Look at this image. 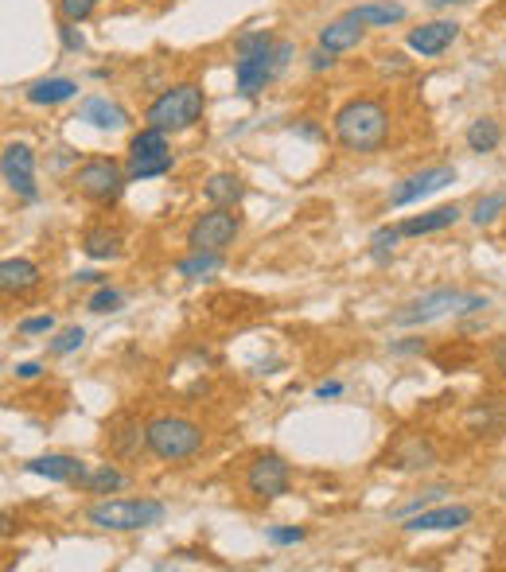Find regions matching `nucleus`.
<instances>
[{
	"label": "nucleus",
	"instance_id": "obj_1",
	"mask_svg": "<svg viewBox=\"0 0 506 572\" xmlns=\"http://www.w3.org/2000/svg\"><path fill=\"white\" fill-rule=\"evenodd\" d=\"M331 133L343 152H378L390 137V109L378 98H351L335 109L331 117Z\"/></svg>",
	"mask_w": 506,
	"mask_h": 572
},
{
	"label": "nucleus",
	"instance_id": "obj_2",
	"mask_svg": "<svg viewBox=\"0 0 506 572\" xmlns=\"http://www.w3.org/2000/svg\"><path fill=\"white\" fill-rule=\"evenodd\" d=\"M491 300L479 292H464V288H429L413 300H405L398 312L390 316L394 327H429V323L444 320V316H471L483 312Z\"/></svg>",
	"mask_w": 506,
	"mask_h": 572
},
{
	"label": "nucleus",
	"instance_id": "obj_3",
	"mask_svg": "<svg viewBox=\"0 0 506 572\" xmlns=\"http://www.w3.org/2000/svg\"><path fill=\"white\" fill-rule=\"evenodd\" d=\"M168 518V506L160 499H102L86 510V522L94 530H109V534H137V530H152Z\"/></svg>",
	"mask_w": 506,
	"mask_h": 572
},
{
	"label": "nucleus",
	"instance_id": "obj_4",
	"mask_svg": "<svg viewBox=\"0 0 506 572\" xmlns=\"http://www.w3.org/2000/svg\"><path fill=\"white\" fill-rule=\"evenodd\" d=\"M203 448V425L180 413H164L148 421V452L160 464H183Z\"/></svg>",
	"mask_w": 506,
	"mask_h": 572
},
{
	"label": "nucleus",
	"instance_id": "obj_5",
	"mask_svg": "<svg viewBox=\"0 0 506 572\" xmlns=\"http://www.w3.org/2000/svg\"><path fill=\"white\" fill-rule=\"evenodd\" d=\"M203 109H207L203 86L199 82H176L145 109V121L156 125V129H164V133H183V129L199 125Z\"/></svg>",
	"mask_w": 506,
	"mask_h": 572
},
{
	"label": "nucleus",
	"instance_id": "obj_6",
	"mask_svg": "<svg viewBox=\"0 0 506 572\" xmlns=\"http://www.w3.org/2000/svg\"><path fill=\"white\" fill-rule=\"evenodd\" d=\"M129 187V172L113 156H90L74 172V191L98 207H113Z\"/></svg>",
	"mask_w": 506,
	"mask_h": 572
},
{
	"label": "nucleus",
	"instance_id": "obj_7",
	"mask_svg": "<svg viewBox=\"0 0 506 572\" xmlns=\"http://www.w3.org/2000/svg\"><path fill=\"white\" fill-rule=\"evenodd\" d=\"M289 59H292V43H285V39H277V47H269V51L238 55V63H234V86H238V94L242 98H257L277 74L289 67Z\"/></svg>",
	"mask_w": 506,
	"mask_h": 572
},
{
	"label": "nucleus",
	"instance_id": "obj_8",
	"mask_svg": "<svg viewBox=\"0 0 506 572\" xmlns=\"http://www.w3.org/2000/svg\"><path fill=\"white\" fill-rule=\"evenodd\" d=\"M242 234V218L234 215V207H211L187 226V250H211L226 253Z\"/></svg>",
	"mask_w": 506,
	"mask_h": 572
},
{
	"label": "nucleus",
	"instance_id": "obj_9",
	"mask_svg": "<svg viewBox=\"0 0 506 572\" xmlns=\"http://www.w3.org/2000/svg\"><path fill=\"white\" fill-rule=\"evenodd\" d=\"M292 487V464L277 452H261L250 467H246V491L257 502H277L289 495Z\"/></svg>",
	"mask_w": 506,
	"mask_h": 572
},
{
	"label": "nucleus",
	"instance_id": "obj_10",
	"mask_svg": "<svg viewBox=\"0 0 506 572\" xmlns=\"http://www.w3.org/2000/svg\"><path fill=\"white\" fill-rule=\"evenodd\" d=\"M0 176H4V187L12 191V195H20V199H39V187H36V152H32V144L24 141H12L4 144V152H0Z\"/></svg>",
	"mask_w": 506,
	"mask_h": 572
},
{
	"label": "nucleus",
	"instance_id": "obj_11",
	"mask_svg": "<svg viewBox=\"0 0 506 572\" xmlns=\"http://www.w3.org/2000/svg\"><path fill=\"white\" fill-rule=\"evenodd\" d=\"M106 448L113 460H133L148 452V425H141L133 413H117L106 421Z\"/></svg>",
	"mask_w": 506,
	"mask_h": 572
},
{
	"label": "nucleus",
	"instance_id": "obj_12",
	"mask_svg": "<svg viewBox=\"0 0 506 572\" xmlns=\"http://www.w3.org/2000/svg\"><path fill=\"white\" fill-rule=\"evenodd\" d=\"M448 183H456V168H448V164L413 172V176H405L398 187L390 191V207H413V203H421L425 195H433V191L448 187Z\"/></svg>",
	"mask_w": 506,
	"mask_h": 572
},
{
	"label": "nucleus",
	"instance_id": "obj_13",
	"mask_svg": "<svg viewBox=\"0 0 506 572\" xmlns=\"http://www.w3.org/2000/svg\"><path fill=\"white\" fill-rule=\"evenodd\" d=\"M471 506L464 502H436L429 510H421V514H413V518H405V526L401 530H409V534H433V530H464L471 526Z\"/></svg>",
	"mask_w": 506,
	"mask_h": 572
},
{
	"label": "nucleus",
	"instance_id": "obj_14",
	"mask_svg": "<svg viewBox=\"0 0 506 572\" xmlns=\"http://www.w3.org/2000/svg\"><path fill=\"white\" fill-rule=\"evenodd\" d=\"M436 464V448L429 436L421 432H405L390 444L386 452V464L382 467H394V471H417V467H433Z\"/></svg>",
	"mask_w": 506,
	"mask_h": 572
},
{
	"label": "nucleus",
	"instance_id": "obj_15",
	"mask_svg": "<svg viewBox=\"0 0 506 572\" xmlns=\"http://www.w3.org/2000/svg\"><path fill=\"white\" fill-rule=\"evenodd\" d=\"M456 36H460V24H456V20H429V24H421V28H409L405 47L417 51L421 59H436V55H444V51L456 43Z\"/></svg>",
	"mask_w": 506,
	"mask_h": 572
},
{
	"label": "nucleus",
	"instance_id": "obj_16",
	"mask_svg": "<svg viewBox=\"0 0 506 572\" xmlns=\"http://www.w3.org/2000/svg\"><path fill=\"white\" fill-rule=\"evenodd\" d=\"M39 281H43V273L32 257H4L0 261V288L8 296H28L39 288Z\"/></svg>",
	"mask_w": 506,
	"mask_h": 572
},
{
	"label": "nucleus",
	"instance_id": "obj_17",
	"mask_svg": "<svg viewBox=\"0 0 506 572\" xmlns=\"http://www.w3.org/2000/svg\"><path fill=\"white\" fill-rule=\"evenodd\" d=\"M28 475H39V479H51V483H74L86 464L78 460V456H63V452H51V456H36V460H28L24 464Z\"/></svg>",
	"mask_w": 506,
	"mask_h": 572
},
{
	"label": "nucleus",
	"instance_id": "obj_18",
	"mask_svg": "<svg viewBox=\"0 0 506 572\" xmlns=\"http://www.w3.org/2000/svg\"><path fill=\"white\" fill-rule=\"evenodd\" d=\"M78 121H86V125H94V129H106V133H117V129H125L129 125V113L117 106V102H109V98H86L82 106H78Z\"/></svg>",
	"mask_w": 506,
	"mask_h": 572
},
{
	"label": "nucleus",
	"instance_id": "obj_19",
	"mask_svg": "<svg viewBox=\"0 0 506 572\" xmlns=\"http://www.w3.org/2000/svg\"><path fill=\"white\" fill-rule=\"evenodd\" d=\"M460 207L456 203H444V207H433V211H425V215H413L401 222V234L405 238H421V234H436V230H448V226H456L460 222Z\"/></svg>",
	"mask_w": 506,
	"mask_h": 572
},
{
	"label": "nucleus",
	"instance_id": "obj_20",
	"mask_svg": "<svg viewBox=\"0 0 506 572\" xmlns=\"http://www.w3.org/2000/svg\"><path fill=\"white\" fill-rule=\"evenodd\" d=\"M74 487L86 491V495H117L125 487V471L113 464H86V471L74 479Z\"/></svg>",
	"mask_w": 506,
	"mask_h": 572
},
{
	"label": "nucleus",
	"instance_id": "obj_21",
	"mask_svg": "<svg viewBox=\"0 0 506 572\" xmlns=\"http://www.w3.org/2000/svg\"><path fill=\"white\" fill-rule=\"evenodd\" d=\"M347 16L359 20L362 28H390V24L405 20V4H398V0H366V4H355Z\"/></svg>",
	"mask_w": 506,
	"mask_h": 572
},
{
	"label": "nucleus",
	"instance_id": "obj_22",
	"mask_svg": "<svg viewBox=\"0 0 506 572\" xmlns=\"http://www.w3.org/2000/svg\"><path fill=\"white\" fill-rule=\"evenodd\" d=\"M82 253H86L90 261H117V257L125 253V238H121V230L90 226V230L82 234Z\"/></svg>",
	"mask_w": 506,
	"mask_h": 572
},
{
	"label": "nucleus",
	"instance_id": "obj_23",
	"mask_svg": "<svg viewBox=\"0 0 506 572\" xmlns=\"http://www.w3.org/2000/svg\"><path fill=\"white\" fill-rule=\"evenodd\" d=\"M203 199L211 207H238L246 199V183L234 176V172H215V176L203 183Z\"/></svg>",
	"mask_w": 506,
	"mask_h": 572
},
{
	"label": "nucleus",
	"instance_id": "obj_24",
	"mask_svg": "<svg viewBox=\"0 0 506 572\" xmlns=\"http://www.w3.org/2000/svg\"><path fill=\"white\" fill-rule=\"evenodd\" d=\"M362 36H366V28H362L359 20H351V16H343V20H331L327 28H320V47L327 51H351V47H359Z\"/></svg>",
	"mask_w": 506,
	"mask_h": 572
},
{
	"label": "nucleus",
	"instance_id": "obj_25",
	"mask_svg": "<svg viewBox=\"0 0 506 572\" xmlns=\"http://www.w3.org/2000/svg\"><path fill=\"white\" fill-rule=\"evenodd\" d=\"M78 94V82L74 78H39L28 86V102L32 106H63Z\"/></svg>",
	"mask_w": 506,
	"mask_h": 572
},
{
	"label": "nucleus",
	"instance_id": "obj_26",
	"mask_svg": "<svg viewBox=\"0 0 506 572\" xmlns=\"http://www.w3.org/2000/svg\"><path fill=\"white\" fill-rule=\"evenodd\" d=\"M464 141H468V152L487 156V152H495L503 144V129H499L495 117H475L468 125V133H464Z\"/></svg>",
	"mask_w": 506,
	"mask_h": 572
},
{
	"label": "nucleus",
	"instance_id": "obj_27",
	"mask_svg": "<svg viewBox=\"0 0 506 572\" xmlns=\"http://www.w3.org/2000/svg\"><path fill=\"white\" fill-rule=\"evenodd\" d=\"M164 152H172V144H168V133L156 125H145L129 141V160H148V156H164Z\"/></svg>",
	"mask_w": 506,
	"mask_h": 572
},
{
	"label": "nucleus",
	"instance_id": "obj_28",
	"mask_svg": "<svg viewBox=\"0 0 506 572\" xmlns=\"http://www.w3.org/2000/svg\"><path fill=\"white\" fill-rule=\"evenodd\" d=\"M215 269H222V253H211V250H191L183 261H176V273H180L183 281H203V277H211Z\"/></svg>",
	"mask_w": 506,
	"mask_h": 572
},
{
	"label": "nucleus",
	"instance_id": "obj_29",
	"mask_svg": "<svg viewBox=\"0 0 506 572\" xmlns=\"http://www.w3.org/2000/svg\"><path fill=\"white\" fill-rule=\"evenodd\" d=\"M172 164H176V156L172 152H164V156H148V160H129V183H141V179H156V176H168L172 172Z\"/></svg>",
	"mask_w": 506,
	"mask_h": 572
},
{
	"label": "nucleus",
	"instance_id": "obj_30",
	"mask_svg": "<svg viewBox=\"0 0 506 572\" xmlns=\"http://www.w3.org/2000/svg\"><path fill=\"white\" fill-rule=\"evenodd\" d=\"M499 215H506V191H491V195L475 199V207H471L475 226H491V222H499Z\"/></svg>",
	"mask_w": 506,
	"mask_h": 572
},
{
	"label": "nucleus",
	"instance_id": "obj_31",
	"mask_svg": "<svg viewBox=\"0 0 506 572\" xmlns=\"http://www.w3.org/2000/svg\"><path fill=\"white\" fill-rule=\"evenodd\" d=\"M121 304H125L121 288L98 285L90 292V300H86V312H94V316H113V312H121Z\"/></svg>",
	"mask_w": 506,
	"mask_h": 572
},
{
	"label": "nucleus",
	"instance_id": "obj_32",
	"mask_svg": "<svg viewBox=\"0 0 506 572\" xmlns=\"http://www.w3.org/2000/svg\"><path fill=\"white\" fill-rule=\"evenodd\" d=\"M398 238H405V234H401V226H382V230H374V238H370V257H374L378 265H386V261L394 257Z\"/></svg>",
	"mask_w": 506,
	"mask_h": 572
},
{
	"label": "nucleus",
	"instance_id": "obj_33",
	"mask_svg": "<svg viewBox=\"0 0 506 572\" xmlns=\"http://www.w3.org/2000/svg\"><path fill=\"white\" fill-rule=\"evenodd\" d=\"M448 495V487H429V491H421V495H413L409 502H401V506H394V518H413V514H421V510H429V506H436V502Z\"/></svg>",
	"mask_w": 506,
	"mask_h": 572
},
{
	"label": "nucleus",
	"instance_id": "obj_34",
	"mask_svg": "<svg viewBox=\"0 0 506 572\" xmlns=\"http://www.w3.org/2000/svg\"><path fill=\"white\" fill-rule=\"evenodd\" d=\"M269 47H277V36H273V32H265V28H257V32H242V36L234 39V51H238V55H257V51H269Z\"/></svg>",
	"mask_w": 506,
	"mask_h": 572
},
{
	"label": "nucleus",
	"instance_id": "obj_35",
	"mask_svg": "<svg viewBox=\"0 0 506 572\" xmlns=\"http://www.w3.org/2000/svg\"><path fill=\"white\" fill-rule=\"evenodd\" d=\"M98 4H102V0H55V8H59V20H71V24H82V20H90Z\"/></svg>",
	"mask_w": 506,
	"mask_h": 572
},
{
	"label": "nucleus",
	"instance_id": "obj_36",
	"mask_svg": "<svg viewBox=\"0 0 506 572\" xmlns=\"http://www.w3.org/2000/svg\"><path fill=\"white\" fill-rule=\"evenodd\" d=\"M82 343H86V331H82V327H63V331L47 343V351H51V355H74Z\"/></svg>",
	"mask_w": 506,
	"mask_h": 572
},
{
	"label": "nucleus",
	"instance_id": "obj_37",
	"mask_svg": "<svg viewBox=\"0 0 506 572\" xmlns=\"http://www.w3.org/2000/svg\"><path fill=\"white\" fill-rule=\"evenodd\" d=\"M304 537H308L304 526H269V530H265V541H269V545H296V541H304Z\"/></svg>",
	"mask_w": 506,
	"mask_h": 572
},
{
	"label": "nucleus",
	"instance_id": "obj_38",
	"mask_svg": "<svg viewBox=\"0 0 506 572\" xmlns=\"http://www.w3.org/2000/svg\"><path fill=\"white\" fill-rule=\"evenodd\" d=\"M59 39H63V51H71V55L86 51V36L78 32V24H71V20H59Z\"/></svg>",
	"mask_w": 506,
	"mask_h": 572
},
{
	"label": "nucleus",
	"instance_id": "obj_39",
	"mask_svg": "<svg viewBox=\"0 0 506 572\" xmlns=\"http://www.w3.org/2000/svg\"><path fill=\"white\" fill-rule=\"evenodd\" d=\"M16 331H20V335H51V331H55V316H51V312L28 316V320L16 323Z\"/></svg>",
	"mask_w": 506,
	"mask_h": 572
},
{
	"label": "nucleus",
	"instance_id": "obj_40",
	"mask_svg": "<svg viewBox=\"0 0 506 572\" xmlns=\"http://www.w3.org/2000/svg\"><path fill=\"white\" fill-rule=\"evenodd\" d=\"M425 351H429V343H425V339H394V343H390V355H398V358L425 355Z\"/></svg>",
	"mask_w": 506,
	"mask_h": 572
},
{
	"label": "nucleus",
	"instance_id": "obj_41",
	"mask_svg": "<svg viewBox=\"0 0 506 572\" xmlns=\"http://www.w3.org/2000/svg\"><path fill=\"white\" fill-rule=\"evenodd\" d=\"M308 67L320 74V71H331L335 67V51H327V47H316L312 55H308Z\"/></svg>",
	"mask_w": 506,
	"mask_h": 572
},
{
	"label": "nucleus",
	"instance_id": "obj_42",
	"mask_svg": "<svg viewBox=\"0 0 506 572\" xmlns=\"http://www.w3.org/2000/svg\"><path fill=\"white\" fill-rule=\"evenodd\" d=\"M487 355H491V366L506 378V335H499V339L491 343V351H487Z\"/></svg>",
	"mask_w": 506,
	"mask_h": 572
},
{
	"label": "nucleus",
	"instance_id": "obj_43",
	"mask_svg": "<svg viewBox=\"0 0 506 572\" xmlns=\"http://www.w3.org/2000/svg\"><path fill=\"white\" fill-rule=\"evenodd\" d=\"M39 374H43V366H39V362H20V366H16V378H20V382H32V378H39Z\"/></svg>",
	"mask_w": 506,
	"mask_h": 572
},
{
	"label": "nucleus",
	"instance_id": "obj_44",
	"mask_svg": "<svg viewBox=\"0 0 506 572\" xmlns=\"http://www.w3.org/2000/svg\"><path fill=\"white\" fill-rule=\"evenodd\" d=\"M343 394V382H320V386H316V397H320V401H331V397H339Z\"/></svg>",
	"mask_w": 506,
	"mask_h": 572
},
{
	"label": "nucleus",
	"instance_id": "obj_45",
	"mask_svg": "<svg viewBox=\"0 0 506 572\" xmlns=\"http://www.w3.org/2000/svg\"><path fill=\"white\" fill-rule=\"evenodd\" d=\"M74 285H106V277H102V273H94V269H86V273H78V277H74Z\"/></svg>",
	"mask_w": 506,
	"mask_h": 572
},
{
	"label": "nucleus",
	"instance_id": "obj_46",
	"mask_svg": "<svg viewBox=\"0 0 506 572\" xmlns=\"http://www.w3.org/2000/svg\"><path fill=\"white\" fill-rule=\"evenodd\" d=\"M292 129H296L300 137H308V141H316V137H320V129H316V125H308V121H300V125H292Z\"/></svg>",
	"mask_w": 506,
	"mask_h": 572
},
{
	"label": "nucleus",
	"instance_id": "obj_47",
	"mask_svg": "<svg viewBox=\"0 0 506 572\" xmlns=\"http://www.w3.org/2000/svg\"><path fill=\"white\" fill-rule=\"evenodd\" d=\"M433 8H452V4H471V0H429Z\"/></svg>",
	"mask_w": 506,
	"mask_h": 572
},
{
	"label": "nucleus",
	"instance_id": "obj_48",
	"mask_svg": "<svg viewBox=\"0 0 506 572\" xmlns=\"http://www.w3.org/2000/svg\"><path fill=\"white\" fill-rule=\"evenodd\" d=\"M503 502H506V487H503Z\"/></svg>",
	"mask_w": 506,
	"mask_h": 572
}]
</instances>
